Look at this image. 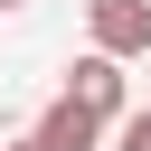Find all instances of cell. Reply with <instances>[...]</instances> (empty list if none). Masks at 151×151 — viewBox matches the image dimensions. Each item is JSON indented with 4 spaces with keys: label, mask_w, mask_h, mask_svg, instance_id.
Listing matches in <instances>:
<instances>
[{
    "label": "cell",
    "mask_w": 151,
    "mask_h": 151,
    "mask_svg": "<svg viewBox=\"0 0 151 151\" xmlns=\"http://www.w3.org/2000/svg\"><path fill=\"white\" fill-rule=\"evenodd\" d=\"M85 38L94 57H151V0H85Z\"/></svg>",
    "instance_id": "1"
},
{
    "label": "cell",
    "mask_w": 151,
    "mask_h": 151,
    "mask_svg": "<svg viewBox=\"0 0 151 151\" xmlns=\"http://www.w3.org/2000/svg\"><path fill=\"white\" fill-rule=\"evenodd\" d=\"M66 104H76V113H85V123H123V66H113V57H94V47H85V57H76V66H66Z\"/></svg>",
    "instance_id": "2"
},
{
    "label": "cell",
    "mask_w": 151,
    "mask_h": 151,
    "mask_svg": "<svg viewBox=\"0 0 151 151\" xmlns=\"http://www.w3.org/2000/svg\"><path fill=\"white\" fill-rule=\"evenodd\" d=\"M94 142H104V123H85V113H76L66 94H57L47 113H38V151H94Z\"/></svg>",
    "instance_id": "3"
},
{
    "label": "cell",
    "mask_w": 151,
    "mask_h": 151,
    "mask_svg": "<svg viewBox=\"0 0 151 151\" xmlns=\"http://www.w3.org/2000/svg\"><path fill=\"white\" fill-rule=\"evenodd\" d=\"M113 151H151V113H123L113 123Z\"/></svg>",
    "instance_id": "4"
},
{
    "label": "cell",
    "mask_w": 151,
    "mask_h": 151,
    "mask_svg": "<svg viewBox=\"0 0 151 151\" xmlns=\"http://www.w3.org/2000/svg\"><path fill=\"white\" fill-rule=\"evenodd\" d=\"M0 151H38V132H19V142H0Z\"/></svg>",
    "instance_id": "5"
},
{
    "label": "cell",
    "mask_w": 151,
    "mask_h": 151,
    "mask_svg": "<svg viewBox=\"0 0 151 151\" xmlns=\"http://www.w3.org/2000/svg\"><path fill=\"white\" fill-rule=\"evenodd\" d=\"M0 9H28V0H0Z\"/></svg>",
    "instance_id": "6"
}]
</instances>
